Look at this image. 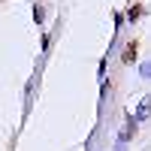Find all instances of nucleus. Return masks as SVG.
Listing matches in <instances>:
<instances>
[{
    "label": "nucleus",
    "instance_id": "obj_1",
    "mask_svg": "<svg viewBox=\"0 0 151 151\" xmlns=\"http://www.w3.org/2000/svg\"><path fill=\"white\" fill-rule=\"evenodd\" d=\"M151 115V94H145L142 100H139V106H136V115H133V121L139 124V121H145Z\"/></svg>",
    "mask_w": 151,
    "mask_h": 151
},
{
    "label": "nucleus",
    "instance_id": "obj_2",
    "mask_svg": "<svg viewBox=\"0 0 151 151\" xmlns=\"http://www.w3.org/2000/svg\"><path fill=\"white\" fill-rule=\"evenodd\" d=\"M133 58H136V45H127V52H124V58H121V60H124V64H130Z\"/></svg>",
    "mask_w": 151,
    "mask_h": 151
},
{
    "label": "nucleus",
    "instance_id": "obj_3",
    "mask_svg": "<svg viewBox=\"0 0 151 151\" xmlns=\"http://www.w3.org/2000/svg\"><path fill=\"white\" fill-rule=\"evenodd\" d=\"M139 76H142V79H151V60H145V64H142Z\"/></svg>",
    "mask_w": 151,
    "mask_h": 151
},
{
    "label": "nucleus",
    "instance_id": "obj_4",
    "mask_svg": "<svg viewBox=\"0 0 151 151\" xmlns=\"http://www.w3.org/2000/svg\"><path fill=\"white\" fill-rule=\"evenodd\" d=\"M33 18H36V24L42 21V6H33Z\"/></svg>",
    "mask_w": 151,
    "mask_h": 151
}]
</instances>
